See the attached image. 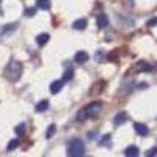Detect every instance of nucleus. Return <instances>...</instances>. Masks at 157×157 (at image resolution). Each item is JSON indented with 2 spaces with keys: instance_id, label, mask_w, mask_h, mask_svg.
Segmentation results:
<instances>
[{
  "instance_id": "obj_1",
  "label": "nucleus",
  "mask_w": 157,
  "mask_h": 157,
  "mask_svg": "<svg viewBox=\"0 0 157 157\" xmlns=\"http://www.w3.org/2000/svg\"><path fill=\"white\" fill-rule=\"evenodd\" d=\"M5 75L10 82H17L19 77L22 75V63H19L17 60H11L10 64L6 66Z\"/></svg>"
},
{
  "instance_id": "obj_2",
  "label": "nucleus",
  "mask_w": 157,
  "mask_h": 157,
  "mask_svg": "<svg viewBox=\"0 0 157 157\" xmlns=\"http://www.w3.org/2000/svg\"><path fill=\"white\" fill-rule=\"evenodd\" d=\"M83 154H85V145H83L82 140L75 138L68 145V155H71V157H82Z\"/></svg>"
},
{
  "instance_id": "obj_3",
  "label": "nucleus",
  "mask_w": 157,
  "mask_h": 157,
  "mask_svg": "<svg viewBox=\"0 0 157 157\" xmlns=\"http://www.w3.org/2000/svg\"><path fill=\"white\" fill-rule=\"evenodd\" d=\"M85 110H86L88 116H96V115H99V113H101L102 105H101L99 102H93V104H90V105H88Z\"/></svg>"
},
{
  "instance_id": "obj_4",
  "label": "nucleus",
  "mask_w": 157,
  "mask_h": 157,
  "mask_svg": "<svg viewBox=\"0 0 157 157\" xmlns=\"http://www.w3.org/2000/svg\"><path fill=\"white\" fill-rule=\"evenodd\" d=\"M134 129H135V132H137L140 137H146V135L149 134V129H148V126L141 124V123H135V124H134Z\"/></svg>"
},
{
  "instance_id": "obj_5",
  "label": "nucleus",
  "mask_w": 157,
  "mask_h": 157,
  "mask_svg": "<svg viewBox=\"0 0 157 157\" xmlns=\"http://www.w3.org/2000/svg\"><path fill=\"white\" fill-rule=\"evenodd\" d=\"M63 83H64L63 78H61V80H55V82H52V83H50V93H52V94L60 93L61 88H63Z\"/></svg>"
},
{
  "instance_id": "obj_6",
  "label": "nucleus",
  "mask_w": 157,
  "mask_h": 157,
  "mask_svg": "<svg viewBox=\"0 0 157 157\" xmlns=\"http://www.w3.org/2000/svg\"><path fill=\"white\" fill-rule=\"evenodd\" d=\"M96 25L99 29H105L107 25H109V17L105 14H99L98 19H96Z\"/></svg>"
},
{
  "instance_id": "obj_7",
  "label": "nucleus",
  "mask_w": 157,
  "mask_h": 157,
  "mask_svg": "<svg viewBox=\"0 0 157 157\" xmlns=\"http://www.w3.org/2000/svg\"><path fill=\"white\" fill-rule=\"evenodd\" d=\"M86 60H88V54L85 50H78L77 54L74 55V61L75 63H85Z\"/></svg>"
},
{
  "instance_id": "obj_8",
  "label": "nucleus",
  "mask_w": 157,
  "mask_h": 157,
  "mask_svg": "<svg viewBox=\"0 0 157 157\" xmlns=\"http://www.w3.org/2000/svg\"><path fill=\"white\" fill-rule=\"evenodd\" d=\"M86 24H88V21H86L85 17L77 19V21L72 24V29H75V30H85V29H86Z\"/></svg>"
},
{
  "instance_id": "obj_9",
  "label": "nucleus",
  "mask_w": 157,
  "mask_h": 157,
  "mask_svg": "<svg viewBox=\"0 0 157 157\" xmlns=\"http://www.w3.org/2000/svg\"><path fill=\"white\" fill-rule=\"evenodd\" d=\"M113 121H115L116 126H121L123 123L127 121V113H126V112H120V113L115 116V120H113Z\"/></svg>"
},
{
  "instance_id": "obj_10",
  "label": "nucleus",
  "mask_w": 157,
  "mask_h": 157,
  "mask_svg": "<svg viewBox=\"0 0 157 157\" xmlns=\"http://www.w3.org/2000/svg\"><path fill=\"white\" fill-rule=\"evenodd\" d=\"M49 35L47 33H41V35H38V38H36V43H38V46H46L47 43H49Z\"/></svg>"
},
{
  "instance_id": "obj_11",
  "label": "nucleus",
  "mask_w": 157,
  "mask_h": 157,
  "mask_svg": "<svg viewBox=\"0 0 157 157\" xmlns=\"http://www.w3.org/2000/svg\"><path fill=\"white\" fill-rule=\"evenodd\" d=\"M124 154H126L127 157H137V155L140 154V149H138L137 146H129V148L124 151Z\"/></svg>"
},
{
  "instance_id": "obj_12",
  "label": "nucleus",
  "mask_w": 157,
  "mask_h": 157,
  "mask_svg": "<svg viewBox=\"0 0 157 157\" xmlns=\"http://www.w3.org/2000/svg\"><path fill=\"white\" fill-rule=\"evenodd\" d=\"M35 109H36V112H44V110H47V109H49V101H46V99H44V101H39V102L36 104Z\"/></svg>"
},
{
  "instance_id": "obj_13",
  "label": "nucleus",
  "mask_w": 157,
  "mask_h": 157,
  "mask_svg": "<svg viewBox=\"0 0 157 157\" xmlns=\"http://www.w3.org/2000/svg\"><path fill=\"white\" fill-rule=\"evenodd\" d=\"M36 6L39 10H49L50 8V0H36Z\"/></svg>"
},
{
  "instance_id": "obj_14",
  "label": "nucleus",
  "mask_w": 157,
  "mask_h": 157,
  "mask_svg": "<svg viewBox=\"0 0 157 157\" xmlns=\"http://www.w3.org/2000/svg\"><path fill=\"white\" fill-rule=\"evenodd\" d=\"M99 146H112V135H104L102 140H99Z\"/></svg>"
},
{
  "instance_id": "obj_15",
  "label": "nucleus",
  "mask_w": 157,
  "mask_h": 157,
  "mask_svg": "<svg viewBox=\"0 0 157 157\" xmlns=\"http://www.w3.org/2000/svg\"><path fill=\"white\" fill-rule=\"evenodd\" d=\"M16 29H17V24H10L8 27H5V30L2 32V36H6L8 33H13Z\"/></svg>"
},
{
  "instance_id": "obj_16",
  "label": "nucleus",
  "mask_w": 157,
  "mask_h": 157,
  "mask_svg": "<svg viewBox=\"0 0 157 157\" xmlns=\"http://www.w3.org/2000/svg\"><path fill=\"white\" fill-rule=\"evenodd\" d=\"M137 71H152V66H149L145 61H140L138 66H137Z\"/></svg>"
},
{
  "instance_id": "obj_17",
  "label": "nucleus",
  "mask_w": 157,
  "mask_h": 157,
  "mask_svg": "<svg viewBox=\"0 0 157 157\" xmlns=\"http://www.w3.org/2000/svg\"><path fill=\"white\" fill-rule=\"evenodd\" d=\"M72 75H74V69H72V68L66 69V71H64V74H63V80H64V82L71 80V78H72Z\"/></svg>"
},
{
  "instance_id": "obj_18",
  "label": "nucleus",
  "mask_w": 157,
  "mask_h": 157,
  "mask_svg": "<svg viewBox=\"0 0 157 157\" xmlns=\"http://www.w3.org/2000/svg\"><path fill=\"white\" fill-rule=\"evenodd\" d=\"M19 143H21V141H19L17 138H14V140H11V141L8 143V151H13V149H16V148L19 146Z\"/></svg>"
},
{
  "instance_id": "obj_19",
  "label": "nucleus",
  "mask_w": 157,
  "mask_h": 157,
  "mask_svg": "<svg viewBox=\"0 0 157 157\" xmlns=\"http://www.w3.org/2000/svg\"><path fill=\"white\" fill-rule=\"evenodd\" d=\"M86 118H88V113H86L85 109L78 112V115H77V120H78V121H83V120H86Z\"/></svg>"
},
{
  "instance_id": "obj_20",
  "label": "nucleus",
  "mask_w": 157,
  "mask_h": 157,
  "mask_svg": "<svg viewBox=\"0 0 157 157\" xmlns=\"http://www.w3.org/2000/svg\"><path fill=\"white\" fill-rule=\"evenodd\" d=\"M14 130H16V134H17V135H24V134H25V124L22 123V124L16 126V129H14Z\"/></svg>"
},
{
  "instance_id": "obj_21",
  "label": "nucleus",
  "mask_w": 157,
  "mask_h": 157,
  "mask_svg": "<svg viewBox=\"0 0 157 157\" xmlns=\"http://www.w3.org/2000/svg\"><path fill=\"white\" fill-rule=\"evenodd\" d=\"M54 134H55V124H50V126H49V129H47V132H46V137H47V138H50Z\"/></svg>"
},
{
  "instance_id": "obj_22",
  "label": "nucleus",
  "mask_w": 157,
  "mask_h": 157,
  "mask_svg": "<svg viewBox=\"0 0 157 157\" xmlns=\"http://www.w3.org/2000/svg\"><path fill=\"white\" fill-rule=\"evenodd\" d=\"M35 14H36V8H27V10H25V16L32 17V16H35Z\"/></svg>"
},
{
  "instance_id": "obj_23",
  "label": "nucleus",
  "mask_w": 157,
  "mask_h": 157,
  "mask_svg": "<svg viewBox=\"0 0 157 157\" xmlns=\"http://www.w3.org/2000/svg\"><path fill=\"white\" fill-rule=\"evenodd\" d=\"M155 154H157V148H152V149H149V151L145 152L146 157H151V155H155Z\"/></svg>"
},
{
  "instance_id": "obj_24",
  "label": "nucleus",
  "mask_w": 157,
  "mask_h": 157,
  "mask_svg": "<svg viewBox=\"0 0 157 157\" xmlns=\"http://www.w3.org/2000/svg\"><path fill=\"white\" fill-rule=\"evenodd\" d=\"M155 24H157V17H152V19L148 21V27H154Z\"/></svg>"
},
{
  "instance_id": "obj_25",
  "label": "nucleus",
  "mask_w": 157,
  "mask_h": 157,
  "mask_svg": "<svg viewBox=\"0 0 157 157\" xmlns=\"http://www.w3.org/2000/svg\"><path fill=\"white\" fill-rule=\"evenodd\" d=\"M94 57H96V60H101V58H102V50L96 52V55H94Z\"/></svg>"
},
{
  "instance_id": "obj_26",
  "label": "nucleus",
  "mask_w": 157,
  "mask_h": 157,
  "mask_svg": "<svg viewBox=\"0 0 157 157\" xmlns=\"http://www.w3.org/2000/svg\"><path fill=\"white\" fill-rule=\"evenodd\" d=\"M2 14H3V13H2V10H0V16H2Z\"/></svg>"
},
{
  "instance_id": "obj_27",
  "label": "nucleus",
  "mask_w": 157,
  "mask_h": 157,
  "mask_svg": "<svg viewBox=\"0 0 157 157\" xmlns=\"http://www.w3.org/2000/svg\"><path fill=\"white\" fill-rule=\"evenodd\" d=\"M0 3H2V0H0Z\"/></svg>"
}]
</instances>
